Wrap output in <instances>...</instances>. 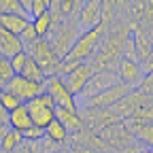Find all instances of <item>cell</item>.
Segmentation results:
<instances>
[{
	"mask_svg": "<svg viewBox=\"0 0 153 153\" xmlns=\"http://www.w3.org/2000/svg\"><path fill=\"white\" fill-rule=\"evenodd\" d=\"M79 38V26H76V19H64L60 24H53L49 34L45 36V41L49 43V47L53 49V53L62 57L70 51V47L74 45V41Z\"/></svg>",
	"mask_w": 153,
	"mask_h": 153,
	"instance_id": "cell-1",
	"label": "cell"
},
{
	"mask_svg": "<svg viewBox=\"0 0 153 153\" xmlns=\"http://www.w3.org/2000/svg\"><path fill=\"white\" fill-rule=\"evenodd\" d=\"M24 51L30 55V60H34V62L38 64V68L45 72V76H53V74H57L60 57L53 53V49L49 47V43L45 41V38H36V41L30 43Z\"/></svg>",
	"mask_w": 153,
	"mask_h": 153,
	"instance_id": "cell-2",
	"label": "cell"
},
{
	"mask_svg": "<svg viewBox=\"0 0 153 153\" xmlns=\"http://www.w3.org/2000/svg\"><path fill=\"white\" fill-rule=\"evenodd\" d=\"M26 106H28V113H30L32 126L41 128V130H45L55 119V102H53L51 96L45 94V91L41 96H36L34 100H30Z\"/></svg>",
	"mask_w": 153,
	"mask_h": 153,
	"instance_id": "cell-3",
	"label": "cell"
},
{
	"mask_svg": "<svg viewBox=\"0 0 153 153\" xmlns=\"http://www.w3.org/2000/svg\"><path fill=\"white\" fill-rule=\"evenodd\" d=\"M4 89H9L13 96H17L22 104H28L30 100H34L36 96H41L45 91V83H36V81H30L26 76H22V74H15L7 83Z\"/></svg>",
	"mask_w": 153,
	"mask_h": 153,
	"instance_id": "cell-4",
	"label": "cell"
},
{
	"mask_svg": "<svg viewBox=\"0 0 153 153\" xmlns=\"http://www.w3.org/2000/svg\"><path fill=\"white\" fill-rule=\"evenodd\" d=\"M115 74H117L119 83H123V85L130 87V89L138 87L140 81L147 76L143 64L136 60V57H121V60H119V68H117V72H115Z\"/></svg>",
	"mask_w": 153,
	"mask_h": 153,
	"instance_id": "cell-5",
	"label": "cell"
},
{
	"mask_svg": "<svg viewBox=\"0 0 153 153\" xmlns=\"http://www.w3.org/2000/svg\"><path fill=\"white\" fill-rule=\"evenodd\" d=\"M45 94H49L55 106H62V108H79V102H76V98L68 91V87L64 85L62 76H47L45 79Z\"/></svg>",
	"mask_w": 153,
	"mask_h": 153,
	"instance_id": "cell-6",
	"label": "cell"
},
{
	"mask_svg": "<svg viewBox=\"0 0 153 153\" xmlns=\"http://www.w3.org/2000/svg\"><path fill=\"white\" fill-rule=\"evenodd\" d=\"M115 83H119V79H117V74H115L113 70H100V72H94V74H91V79L85 83L83 91L76 96V102H79V98H81V100L94 98V96L102 94L104 89L113 87Z\"/></svg>",
	"mask_w": 153,
	"mask_h": 153,
	"instance_id": "cell-7",
	"label": "cell"
},
{
	"mask_svg": "<svg viewBox=\"0 0 153 153\" xmlns=\"http://www.w3.org/2000/svg\"><path fill=\"white\" fill-rule=\"evenodd\" d=\"M132 89L130 87H126L123 83H115L113 87H108V89H104L102 94H98V96H94V98H87V100H83V104L87 106V108H91V111H104V108H108V106H113L117 100H121L123 96H128Z\"/></svg>",
	"mask_w": 153,
	"mask_h": 153,
	"instance_id": "cell-8",
	"label": "cell"
},
{
	"mask_svg": "<svg viewBox=\"0 0 153 153\" xmlns=\"http://www.w3.org/2000/svg\"><path fill=\"white\" fill-rule=\"evenodd\" d=\"M94 72H96V70L91 68V64L85 62V64H79L76 68H72L68 74H64V76H62V81H64V85L68 87V91L76 98V96L83 91L85 83L91 79V74H94Z\"/></svg>",
	"mask_w": 153,
	"mask_h": 153,
	"instance_id": "cell-9",
	"label": "cell"
},
{
	"mask_svg": "<svg viewBox=\"0 0 153 153\" xmlns=\"http://www.w3.org/2000/svg\"><path fill=\"white\" fill-rule=\"evenodd\" d=\"M98 136L108 145V149H111V151H113V149L121 151L123 147H128V145H130V134H128L126 126H121V123H113V126L102 128V130L98 132Z\"/></svg>",
	"mask_w": 153,
	"mask_h": 153,
	"instance_id": "cell-10",
	"label": "cell"
},
{
	"mask_svg": "<svg viewBox=\"0 0 153 153\" xmlns=\"http://www.w3.org/2000/svg\"><path fill=\"white\" fill-rule=\"evenodd\" d=\"M100 0H87V2H81V9L76 13V26L83 28L85 32L96 28L100 24Z\"/></svg>",
	"mask_w": 153,
	"mask_h": 153,
	"instance_id": "cell-11",
	"label": "cell"
},
{
	"mask_svg": "<svg viewBox=\"0 0 153 153\" xmlns=\"http://www.w3.org/2000/svg\"><path fill=\"white\" fill-rule=\"evenodd\" d=\"M55 121H60L68 132H81L85 130V117L81 115L79 108H62L55 106Z\"/></svg>",
	"mask_w": 153,
	"mask_h": 153,
	"instance_id": "cell-12",
	"label": "cell"
},
{
	"mask_svg": "<svg viewBox=\"0 0 153 153\" xmlns=\"http://www.w3.org/2000/svg\"><path fill=\"white\" fill-rule=\"evenodd\" d=\"M126 130L130 134V138H136L138 143H145L147 147L153 143V128L149 121H138V119H128Z\"/></svg>",
	"mask_w": 153,
	"mask_h": 153,
	"instance_id": "cell-13",
	"label": "cell"
},
{
	"mask_svg": "<svg viewBox=\"0 0 153 153\" xmlns=\"http://www.w3.org/2000/svg\"><path fill=\"white\" fill-rule=\"evenodd\" d=\"M7 126H9L11 130L19 132V134H22L24 130H28V128L32 126L28 106H26V104H19L15 111H11V113H9V117H7Z\"/></svg>",
	"mask_w": 153,
	"mask_h": 153,
	"instance_id": "cell-14",
	"label": "cell"
},
{
	"mask_svg": "<svg viewBox=\"0 0 153 153\" xmlns=\"http://www.w3.org/2000/svg\"><path fill=\"white\" fill-rule=\"evenodd\" d=\"M28 26H30V19L26 15H0V30L9 34L19 36Z\"/></svg>",
	"mask_w": 153,
	"mask_h": 153,
	"instance_id": "cell-15",
	"label": "cell"
},
{
	"mask_svg": "<svg viewBox=\"0 0 153 153\" xmlns=\"http://www.w3.org/2000/svg\"><path fill=\"white\" fill-rule=\"evenodd\" d=\"M19 51H24V45L19 41V36L0 30V55L2 57H13Z\"/></svg>",
	"mask_w": 153,
	"mask_h": 153,
	"instance_id": "cell-16",
	"label": "cell"
},
{
	"mask_svg": "<svg viewBox=\"0 0 153 153\" xmlns=\"http://www.w3.org/2000/svg\"><path fill=\"white\" fill-rule=\"evenodd\" d=\"M22 145H24L22 134L9 128V132L4 134L2 138H0V153H15L19 147H22Z\"/></svg>",
	"mask_w": 153,
	"mask_h": 153,
	"instance_id": "cell-17",
	"label": "cell"
},
{
	"mask_svg": "<svg viewBox=\"0 0 153 153\" xmlns=\"http://www.w3.org/2000/svg\"><path fill=\"white\" fill-rule=\"evenodd\" d=\"M45 136L49 138V140H53V143H57V145H64L68 138H70V132L60 123V121H51L47 128H45Z\"/></svg>",
	"mask_w": 153,
	"mask_h": 153,
	"instance_id": "cell-18",
	"label": "cell"
},
{
	"mask_svg": "<svg viewBox=\"0 0 153 153\" xmlns=\"http://www.w3.org/2000/svg\"><path fill=\"white\" fill-rule=\"evenodd\" d=\"M22 76H26V79H30V81H36V83H45V72L38 68V64L34 62V60H30V55H28V60H26V66H24V70L19 72Z\"/></svg>",
	"mask_w": 153,
	"mask_h": 153,
	"instance_id": "cell-19",
	"label": "cell"
},
{
	"mask_svg": "<svg viewBox=\"0 0 153 153\" xmlns=\"http://www.w3.org/2000/svg\"><path fill=\"white\" fill-rule=\"evenodd\" d=\"M30 26L34 28V32H36V36H38V38H45V36L49 34V30H51L53 22H51L49 13H43L41 17H36V19H30Z\"/></svg>",
	"mask_w": 153,
	"mask_h": 153,
	"instance_id": "cell-20",
	"label": "cell"
},
{
	"mask_svg": "<svg viewBox=\"0 0 153 153\" xmlns=\"http://www.w3.org/2000/svg\"><path fill=\"white\" fill-rule=\"evenodd\" d=\"M19 104H22V102H19V98H17V96H13L9 89H0V106H2L7 113L15 111Z\"/></svg>",
	"mask_w": 153,
	"mask_h": 153,
	"instance_id": "cell-21",
	"label": "cell"
},
{
	"mask_svg": "<svg viewBox=\"0 0 153 153\" xmlns=\"http://www.w3.org/2000/svg\"><path fill=\"white\" fill-rule=\"evenodd\" d=\"M0 15H24L19 0H0Z\"/></svg>",
	"mask_w": 153,
	"mask_h": 153,
	"instance_id": "cell-22",
	"label": "cell"
},
{
	"mask_svg": "<svg viewBox=\"0 0 153 153\" xmlns=\"http://www.w3.org/2000/svg\"><path fill=\"white\" fill-rule=\"evenodd\" d=\"M13 70H11V64H9V57H2L0 55V89H4L7 83L13 79Z\"/></svg>",
	"mask_w": 153,
	"mask_h": 153,
	"instance_id": "cell-23",
	"label": "cell"
},
{
	"mask_svg": "<svg viewBox=\"0 0 153 153\" xmlns=\"http://www.w3.org/2000/svg\"><path fill=\"white\" fill-rule=\"evenodd\" d=\"M26 60H28V53L26 51H19V53H15L13 57H9V64H11V70H13V74H19L24 70V66H26Z\"/></svg>",
	"mask_w": 153,
	"mask_h": 153,
	"instance_id": "cell-24",
	"label": "cell"
},
{
	"mask_svg": "<svg viewBox=\"0 0 153 153\" xmlns=\"http://www.w3.org/2000/svg\"><path fill=\"white\" fill-rule=\"evenodd\" d=\"M130 119H138V121H149V123H151V119H153V108H151V102H147V104L138 106L136 111H134V115H132Z\"/></svg>",
	"mask_w": 153,
	"mask_h": 153,
	"instance_id": "cell-25",
	"label": "cell"
},
{
	"mask_svg": "<svg viewBox=\"0 0 153 153\" xmlns=\"http://www.w3.org/2000/svg\"><path fill=\"white\" fill-rule=\"evenodd\" d=\"M43 136H45V130L36 128V126H30L28 130L22 132V138H24L26 143H36V140H41Z\"/></svg>",
	"mask_w": 153,
	"mask_h": 153,
	"instance_id": "cell-26",
	"label": "cell"
},
{
	"mask_svg": "<svg viewBox=\"0 0 153 153\" xmlns=\"http://www.w3.org/2000/svg\"><path fill=\"white\" fill-rule=\"evenodd\" d=\"M140 96H145V98H151V94H153V79H151V74H147L145 79L140 81L138 89H136Z\"/></svg>",
	"mask_w": 153,
	"mask_h": 153,
	"instance_id": "cell-27",
	"label": "cell"
},
{
	"mask_svg": "<svg viewBox=\"0 0 153 153\" xmlns=\"http://www.w3.org/2000/svg\"><path fill=\"white\" fill-rule=\"evenodd\" d=\"M7 117H9V113H7L2 106H0V126H4V123H7Z\"/></svg>",
	"mask_w": 153,
	"mask_h": 153,
	"instance_id": "cell-28",
	"label": "cell"
},
{
	"mask_svg": "<svg viewBox=\"0 0 153 153\" xmlns=\"http://www.w3.org/2000/svg\"><path fill=\"white\" fill-rule=\"evenodd\" d=\"M15 153H32V151H30V149H28V145L24 143V145H22V147H19V149H17Z\"/></svg>",
	"mask_w": 153,
	"mask_h": 153,
	"instance_id": "cell-29",
	"label": "cell"
},
{
	"mask_svg": "<svg viewBox=\"0 0 153 153\" xmlns=\"http://www.w3.org/2000/svg\"><path fill=\"white\" fill-rule=\"evenodd\" d=\"M7 132H9V126H7V123H4V126H0V138H2Z\"/></svg>",
	"mask_w": 153,
	"mask_h": 153,
	"instance_id": "cell-30",
	"label": "cell"
},
{
	"mask_svg": "<svg viewBox=\"0 0 153 153\" xmlns=\"http://www.w3.org/2000/svg\"><path fill=\"white\" fill-rule=\"evenodd\" d=\"M138 153H151V147H147V149H140Z\"/></svg>",
	"mask_w": 153,
	"mask_h": 153,
	"instance_id": "cell-31",
	"label": "cell"
},
{
	"mask_svg": "<svg viewBox=\"0 0 153 153\" xmlns=\"http://www.w3.org/2000/svg\"><path fill=\"white\" fill-rule=\"evenodd\" d=\"M55 153H70V151H66V149H60V151H55Z\"/></svg>",
	"mask_w": 153,
	"mask_h": 153,
	"instance_id": "cell-32",
	"label": "cell"
}]
</instances>
